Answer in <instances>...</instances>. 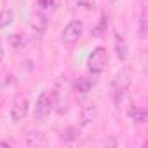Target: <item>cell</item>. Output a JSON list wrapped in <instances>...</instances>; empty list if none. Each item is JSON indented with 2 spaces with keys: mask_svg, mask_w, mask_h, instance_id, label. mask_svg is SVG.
I'll return each instance as SVG.
<instances>
[{
  "mask_svg": "<svg viewBox=\"0 0 148 148\" xmlns=\"http://www.w3.org/2000/svg\"><path fill=\"white\" fill-rule=\"evenodd\" d=\"M146 35V9L141 11V18H139V38H145Z\"/></svg>",
  "mask_w": 148,
  "mask_h": 148,
  "instance_id": "cell-13",
  "label": "cell"
},
{
  "mask_svg": "<svg viewBox=\"0 0 148 148\" xmlns=\"http://www.w3.org/2000/svg\"><path fill=\"white\" fill-rule=\"evenodd\" d=\"M105 145H117V141H113V139H110V141H105Z\"/></svg>",
  "mask_w": 148,
  "mask_h": 148,
  "instance_id": "cell-19",
  "label": "cell"
},
{
  "mask_svg": "<svg viewBox=\"0 0 148 148\" xmlns=\"http://www.w3.org/2000/svg\"><path fill=\"white\" fill-rule=\"evenodd\" d=\"M79 136H80V131H79L77 127H66V129L63 131L61 139H63L64 143H71V141L79 139Z\"/></svg>",
  "mask_w": 148,
  "mask_h": 148,
  "instance_id": "cell-10",
  "label": "cell"
},
{
  "mask_svg": "<svg viewBox=\"0 0 148 148\" xmlns=\"http://www.w3.org/2000/svg\"><path fill=\"white\" fill-rule=\"evenodd\" d=\"M105 30H106V18L103 16V18H101V21L98 23V26L92 30V35L99 37V35H103V33H105Z\"/></svg>",
  "mask_w": 148,
  "mask_h": 148,
  "instance_id": "cell-14",
  "label": "cell"
},
{
  "mask_svg": "<svg viewBox=\"0 0 148 148\" xmlns=\"http://www.w3.org/2000/svg\"><path fill=\"white\" fill-rule=\"evenodd\" d=\"M9 45H11V47H14V49H18L19 45H23V37H21V35H18V33L11 35V37H9Z\"/></svg>",
  "mask_w": 148,
  "mask_h": 148,
  "instance_id": "cell-15",
  "label": "cell"
},
{
  "mask_svg": "<svg viewBox=\"0 0 148 148\" xmlns=\"http://www.w3.org/2000/svg\"><path fill=\"white\" fill-rule=\"evenodd\" d=\"M110 2H112V4H115V2H119V0H110Z\"/></svg>",
  "mask_w": 148,
  "mask_h": 148,
  "instance_id": "cell-20",
  "label": "cell"
},
{
  "mask_svg": "<svg viewBox=\"0 0 148 148\" xmlns=\"http://www.w3.org/2000/svg\"><path fill=\"white\" fill-rule=\"evenodd\" d=\"M127 115H129L131 120H134V122H138V124H143V122H146L148 112H146L145 106H132V108H129Z\"/></svg>",
  "mask_w": 148,
  "mask_h": 148,
  "instance_id": "cell-7",
  "label": "cell"
},
{
  "mask_svg": "<svg viewBox=\"0 0 148 148\" xmlns=\"http://www.w3.org/2000/svg\"><path fill=\"white\" fill-rule=\"evenodd\" d=\"M4 44H2V38H0V61H2V58H4Z\"/></svg>",
  "mask_w": 148,
  "mask_h": 148,
  "instance_id": "cell-17",
  "label": "cell"
},
{
  "mask_svg": "<svg viewBox=\"0 0 148 148\" xmlns=\"http://www.w3.org/2000/svg\"><path fill=\"white\" fill-rule=\"evenodd\" d=\"M38 7L40 9H52L56 5V0H38Z\"/></svg>",
  "mask_w": 148,
  "mask_h": 148,
  "instance_id": "cell-16",
  "label": "cell"
},
{
  "mask_svg": "<svg viewBox=\"0 0 148 148\" xmlns=\"http://www.w3.org/2000/svg\"><path fill=\"white\" fill-rule=\"evenodd\" d=\"M26 143L32 145V146H35V145H44V136H42V132H30V134L26 136Z\"/></svg>",
  "mask_w": 148,
  "mask_h": 148,
  "instance_id": "cell-12",
  "label": "cell"
},
{
  "mask_svg": "<svg viewBox=\"0 0 148 148\" xmlns=\"http://www.w3.org/2000/svg\"><path fill=\"white\" fill-rule=\"evenodd\" d=\"M12 21H14V12L11 9H5V11L0 12V30L12 25Z\"/></svg>",
  "mask_w": 148,
  "mask_h": 148,
  "instance_id": "cell-11",
  "label": "cell"
},
{
  "mask_svg": "<svg viewBox=\"0 0 148 148\" xmlns=\"http://www.w3.org/2000/svg\"><path fill=\"white\" fill-rule=\"evenodd\" d=\"M0 146H12L11 141H0Z\"/></svg>",
  "mask_w": 148,
  "mask_h": 148,
  "instance_id": "cell-18",
  "label": "cell"
},
{
  "mask_svg": "<svg viewBox=\"0 0 148 148\" xmlns=\"http://www.w3.org/2000/svg\"><path fill=\"white\" fill-rule=\"evenodd\" d=\"M96 117H98V112H96V106L94 105H89V106H84L82 108V124L84 125L94 122Z\"/></svg>",
  "mask_w": 148,
  "mask_h": 148,
  "instance_id": "cell-9",
  "label": "cell"
},
{
  "mask_svg": "<svg viewBox=\"0 0 148 148\" xmlns=\"http://www.w3.org/2000/svg\"><path fill=\"white\" fill-rule=\"evenodd\" d=\"M26 113H28V99L26 98L16 99L12 103V106H11V119H12V122L23 120L26 117Z\"/></svg>",
  "mask_w": 148,
  "mask_h": 148,
  "instance_id": "cell-5",
  "label": "cell"
},
{
  "mask_svg": "<svg viewBox=\"0 0 148 148\" xmlns=\"http://www.w3.org/2000/svg\"><path fill=\"white\" fill-rule=\"evenodd\" d=\"M131 82L132 80H131V71L129 70H120L113 77V80H112V98H113L115 105H119L124 99L125 92L131 87Z\"/></svg>",
  "mask_w": 148,
  "mask_h": 148,
  "instance_id": "cell-1",
  "label": "cell"
},
{
  "mask_svg": "<svg viewBox=\"0 0 148 148\" xmlns=\"http://www.w3.org/2000/svg\"><path fill=\"white\" fill-rule=\"evenodd\" d=\"M32 28L37 30V32H44L47 28V18L40 12H35L32 16Z\"/></svg>",
  "mask_w": 148,
  "mask_h": 148,
  "instance_id": "cell-8",
  "label": "cell"
},
{
  "mask_svg": "<svg viewBox=\"0 0 148 148\" xmlns=\"http://www.w3.org/2000/svg\"><path fill=\"white\" fill-rule=\"evenodd\" d=\"M94 80H91V79H87V77H80V79H77L75 82H73V91L77 92V96H87L89 94V91L94 87Z\"/></svg>",
  "mask_w": 148,
  "mask_h": 148,
  "instance_id": "cell-6",
  "label": "cell"
},
{
  "mask_svg": "<svg viewBox=\"0 0 148 148\" xmlns=\"http://www.w3.org/2000/svg\"><path fill=\"white\" fill-rule=\"evenodd\" d=\"M108 64V51L103 47V45H98L92 49V52L87 56V68L91 73L94 75H99V73L105 71Z\"/></svg>",
  "mask_w": 148,
  "mask_h": 148,
  "instance_id": "cell-2",
  "label": "cell"
},
{
  "mask_svg": "<svg viewBox=\"0 0 148 148\" xmlns=\"http://www.w3.org/2000/svg\"><path fill=\"white\" fill-rule=\"evenodd\" d=\"M54 108V92L51 91H44L38 98H37V103H35V112H33V117L37 122H44L51 112Z\"/></svg>",
  "mask_w": 148,
  "mask_h": 148,
  "instance_id": "cell-3",
  "label": "cell"
},
{
  "mask_svg": "<svg viewBox=\"0 0 148 148\" xmlns=\"http://www.w3.org/2000/svg\"><path fill=\"white\" fill-rule=\"evenodd\" d=\"M82 33H84V23L80 19H73L61 32V42L64 45H75L82 38Z\"/></svg>",
  "mask_w": 148,
  "mask_h": 148,
  "instance_id": "cell-4",
  "label": "cell"
}]
</instances>
